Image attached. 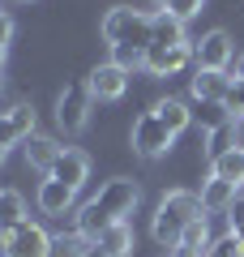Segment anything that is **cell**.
<instances>
[{"mask_svg":"<svg viewBox=\"0 0 244 257\" xmlns=\"http://www.w3.org/2000/svg\"><path fill=\"white\" fill-rule=\"evenodd\" d=\"M210 176H218V180H231L244 189V150H227L223 159H214L210 163Z\"/></svg>","mask_w":244,"mask_h":257,"instance_id":"cell-24","label":"cell"},{"mask_svg":"<svg viewBox=\"0 0 244 257\" xmlns=\"http://www.w3.org/2000/svg\"><path fill=\"white\" fill-rule=\"evenodd\" d=\"M150 236H154V244H163L167 253H172V248L180 244V236H184V223L176 219V214H167V210H154V227H150Z\"/></svg>","mask_w":244,"mask_h":257,"instance_id":"cell-21","label":"cell"},{"mask_svg":"<svg viewBox=\"0 0 244 257\" xmlns=\"http://www.w3.org/2000/svg\"><path fill=\"white\" fill-rule=\"evenodd\" d=\"M22 142V133H18V124H13V116H9V107L0 111V146L9 150V146H18Z\"/></svg>","mask_w":244,"mask_h":257,"instance_id":"cell-28","label":"cell"},{"mask_svg":"<svg viewBox=\"0 0 244 257\" xmlns=\"http://www.w3.org/2000/svg\"><path fill=\"white\" fill-rule=\"evenodd\" d=\"M193 64V47H159V43H150L146 47V69L142 73H150V77H176L180 69H189ZM197 69V64H193Z\"/></svg>","mask_w":244,"mask_h":257,"instance_id":"cell-8","label":"cell"},{"mask_svg":"<svg viewBox=\"0 0 244 257\" xmlns=\"http://www.w3.org/2000/svg\"><path fill=\"white\" fill-rule=\"evenodd\" d=\"M94 253L99 257H129L133 253V231H129V223H111V227L99 236Z\"/></svg>","mask_w":244,"mask_h":257,"instance_id":"cell-19","label":"cell"},{"mask_svg":"<svg viewBox=\"0 0 244 257\" xmlns=\"http://www.w3.org/2000/svg\"><path fill=\"white\" fill-rule=\"evenodd\" d=\"M111 64H120L125 73H137V69H146V52H137V47H111Z\"/></svg>","mask_w":244,"mask_h":257,"instance_id":"cell-25","label":"cell"},{"mask_svg":"<svg viewBox=\"0 0 244 257\" xmlns=\"http://www.w3.org/2000/svg\"><path fill=\"white\" fill-rule=\"evenodd\" d=\"M189 111H193V124H201V133H214V128H223L231 120L227 103H218V99H193Z\"/></svg>","mask_w":244,"mask_h":257,"instance_id":"cell-18","label":"cell"},{"mask_svg":"<svg viewBox=\"0 0 244 257\" xmlns=\"http://www.w3.org/2000/svg\"><path fill=\"white\" fill-rule=\"evenodd\" d=\"M227 150H240V128H235V120H227L223 128L206 133V159H210V163H214V159H223Z\"/></svg>","mask_w":244,"mask_h":257,"instance_id":"cell-22","label":"cell"},{"mask_svg":"<svg viewBox=\"0 0 244 257\" xmlns=\"http://www.w3.org/2000/svg\"><path fill=\"white\" fill-rule=\"evenodd\" d=\"M235 77L231 73H218V69H193V99H227V90H231Z\"/></svg>","mask_w":244,"mask_h":257,"instance_id":"cell-14","label":"cell"},{"mask_svg":"<svg viewBox=\"0 0 244 257\" xmlns=\"http://www.w3.org/2000/svg\"><path fill=\"white\" fill-rule=\"evenodd\" d=\"M111 223H116V219H107V214L99 210V202H94V197L81 206L77 214H73V231H77V240H86V244H99V236L111 227Z\"/></svg>","mask_w":244,"mask_h":257,"instance_id":"cell-13","label":"cell"},{"mask_svg":"<svg viewBox=\"0 0 244 257\" xmlns=\"http://www.w3.org/2000/svg\"><path fill=\"white\" fill-rule=\"evenodd\" d=\"M99 35H103V43H107V47H137V52H146V47L154 43L150 13L129 9V5H116V9H107V13H103Z\"/></svg>","mask_w":244,"mask_h":257,"instance_id":"cell-1","label":"cell"},{"mask_svg":"<svg viewBox=\"0 0 244 257\" xmlns=\"http://www.w3.org/2000/svg\"><path fill=\"white\" fill-rule=\"evenodd\" d=\"M150 30H154V43H159V47H193L189 35H184V22L172 18L167 9L150 13Z\"/></svg>","mask_w":244,"mask_h":257,"instance_id":"cell-15","label":"cell"},{"mask_svg":"<svg viewBox=\"0 0 244 257\" xmlns=\"http://www.w3.org/2000/svg\"><path fill=\"white\" fill-rule=\"evenodd\" d=\"M60 150H64V146H56V142L43 138V133H30V138L22 142L26 167H35V172H43V176H52V167H56V159H60Z\"/></svg>","mask_w":244,"mask_h":257,"instance_id":"cell-12","label":"cell"},{"mask_svg":"<svg viewBox=\"0 0 244 257\" xmlns=\"http://www.w3.org/2000/svg\"><path fill=\"white\" fill-rule=\"evenodd\" d=\"M73 197H77V189H69V184H60V180H52L47 176L43 184H39V210L47 214V219H64V214H73Z\"/></svg>","mask_w":244,"mask_h":257,"instance_id":"cell-9","label":"cell"},{"mask_svg":"<svg viewBox=\"0 0 244 257\" xmlns=\"http://www.w3.org/2000/svg\"><path fill=\"white\" fill-rule=\"evenodd\" d=\"M231 77H235V82H244V52H240V60H235V73Z\"/></svg>","mask_w":244,"mask_h":257,"instance_id":"cell-32","label":"cell"},{"mask_svg":"<svg viewBox=\"0 0 244 257\" xmlns=\"http://www.w3.org/2000/svg\"><path fill=\"white\" fill-rule=\"evenodd\" d=\"M235 193H240V184L218 180V176H206L197 197H201V210H206V214H227V210H231V202H235Z\"/></svg>","mask_w":244,"mask_h":257,"instance_id":"cell-11","label":"cell"},{"mask_svg":"<svg viewBox=\"0 0 244 257\" xmlns=\"http://www.w3.org/2000/svg\"><path fill=\"white\" fill-rule=\"evenodd\" d=\"M90 103H94V94L86 82H64L60 99H56V124L64 133H81L86 120H90Z\"/></svg>","mask_w":244,"mask_h":257,"instance_id":"cell-3","label":"cell"},{"mask_svg":"<svg viewBox=\"0 0 244 257\" xmlns=\"http://www.w3.org/2000/svg\"><path fill=\"white\" fill-rule=\"evenodd\" d=\"M0 257H56V240L43 223H22L13 231H0Z\"/></svg>","mask_w":244,"mask_h":257,"instance_id":"cell-2","label":"cell"},{"mask_svg":"<svg viewBox=\"0 0 244 257\" xmlns=\"http://www.w3.org/2000/svg\"><path fill=\"white\" fill-rule=\"evenodd\" d=\"M172 133L163 128V120L154 116V111H142V116L133 120V128H129V146H133V155H142V159H159V155H167L172 150Z\"/></svg>","mask_w":244,"mask_h":257,"instance_id":"cell-4","label":"cell"},{"mask_svg":"<svg viewBox=\"0 0 244 257\" xmlns=\"http://www.w3.org/2000/svg\"><path fill=\"white\" fill-rule=\"evenodd\" d=\"M235 227H244V189L235 193L231 210H227V231H235Z\"/></svg>","mask_w":244,"mask_h":257,"instance_id":"cell-30","label":"cell"},{"mask_svg":"<svg viewBox=\"0 0 244 257\" xmlns=\"http://www.w3.org/2000/svg\"><path fill=\"white\" fill-rule=\"evenodd\" d=\"M154 116L163 120V128H167V133H172V138H180L184 128L193 124V111H189V103H180V99H159L154 103Z\"/></svg>","mask_w":244,"mask_h":257,"instance_id":"cell-17","label":"cell"},{"mask_svg":"<svg viewBox=\"0 0 244 257\" xmlns=\"http://www.w3.org/2000/svg\"><path fill=\"white\" fill-rule=\"evenodd\" d=\"M5 155H9V150H5V146H0V159H5Z\"/></svg>","mask_w":244,"mask_h":257,"instance_id":"cell-36","label":"cell"},{"mask_svg":"<svg viewBox=\"0 0 244 257\" xmlns=\"http://www.w3.org/2000/svg\"><path fill=\"white\" fill-rule=\"evenodd\" d=\"M26 223V197L18 189H0V231H13Z\"/></svg>","mask_w":244,"mask_h":257,"instance_id":"cell-20","label":"cell"},{"mask_svg":"<svg viewBox=\"0 0 244 257\" xmlns=\"http://www.w3.org/2000/svg\"><path fill=\"white\" fill-rule=\"evenodd\" d=\"M129 77H133V73H125L120 64L103 60V64H94V69H90L86 86H90V94L99 103H116V99H125V94H129Z\"/></svg>","mask_w":244,"mask_h":257,"instance_id":"cell-6","label":"cell"},{"mask_svg":"<svg viewBox=\"0 0 244 257\" xmlns=\"http://www.w3.org/2000/svg\"><path fill=\"white\" fill-rule=\"evenodd\" d=\"M0 5H30V0H0Z\"/></svg>","mask_w":244,"mask_h":257,"instance_id":"cell-33","label":"cell"},{"mask_svg":"<svg viewBox=\"0 0 244 257\" xmlns=\"http://www.w3.org/2000/svg\"><path fill=\"white\" fill-rule=\"evenodd\" d=\"M227 111H231V120H244V82H231V90H227Z\"/></svg>","mask_w":244,"mask_h":257,"instance_id":"cell-29","label":"cell"},{"mask_svg":"<svg viewBox=\"0 0 244 257\" xmlns=\"http://www.w3.org/2000/svg\"><path fill=\"white\" fill-rule=\"evenodd\" d=\"M210 257H244V240L235 231H223V236L210 244Z\"/></svg>","mask_w":244,"mask_h":257,"instance_id":"cell-26","label":"cell"},{"mask_svg":"<svg viewBox=\"0 0 244 257\" xmlns=\"http://www.w3.org/2000/svg\"><path fill=\"white\" fill-rule=\"evenodd\" d=\"M210 223H206V214L201 219H193L189 227H184V236H180V248H189V253H197V257H206L210 253Z\"/></svg>","mask_w":244,"mask_h":257,"instance_id":"cell-23","label":"cell"},{"mask_svg":"<svg viewBox=\"0 0 244 257\" xmlns=\"http://www.w3.org/2000/svg\"><path fill=\"white\" fill-rule=\"evenodd\" d=\"M0 64H5V47H0Z\"/></svg>","mask_w":244,"mask_h":257,"instance_id":"cell-37","label":"cell"},{"mask_svg":"<svg viewBox=\"0 0 244 257\" xmlns=\"http://www.w3.org/2000/svg\"><path fill=\"white\" fill-rule=\"evenodd\" d=\"M9 39H13V18L0 13V47H9Z\"/></svg>","mask_w":244,"mask_h":257,"instance_id":"cell-31","label":"cell"},{"mask_svg":"<svg viewBox=\"0 0 244 257\" xmlns=\"http://www.w3.org/2000/svg\"><path fill=\"white\" fill-rule=\"evenodd\" d=\"M86 176H90V155H81V150L64 146L60 159H56V167H52V180L69 184V189H81V184H86Z\"/></svg>","mask_w":244,"mask_h":257,"instance_id":"cell-10","label":"cell"},{"mask_svg":"<svg viewBox=\"0 0 244 257\" xmlns=\"http://www.w3.org/2000/svg\"><path fill=\"white\" fill-rule=\"evenodd\" d=\"M137 197H142V189H137V180H129V176H116V180H107L99 189V210L107 214V219H116V223H125V214H133V206H137Z\"/></svg>","mask_w":244,"mask_h":257,"instance_id":"cell-5","label":"cell"},{"mask_svg":"<svg viewBox=\"0 0 244 257\" xmlns=\"http://www.w3.org/2000/svg\"><path fill=\"white\" fill-rule=\"evenodd\" d=\"M201 5H206V0H167V13L180 18V22H193L201 13Z\"/></svg>","mask_w":244,"mask_h":257,"instance_id":"cell-27","label":"cell"},{"mask_svg":"<svg viewBox=\"0 0 244 257\" xmlns=\"http://www.w3.org/2000/svg\"><path fill=\"white\" fill-rule=\"evenodd\" d=\"M150 5H159V9H167V0H150Z\"/></svg>","mask_w":244,"mask_h":257,"instance_id":"cell-34","label":"cell"},{"mask_svg":"<svg viewBox=\"0 0 244 257\" xmlns=\"http://www.w3.org/2000/svg\"><path fill=\"white\" fill-rule=\"evenodd\" d=\"M235 236H240V240H244V227H235Z\"/></svg>","mask_w":244,"mask_h":257,"instance_id":"cell-35","label":"cell"},{"mask_svg":"<svg viewBox=\"0 0 244 257\" xmlns=\"http://www.w3.org/2000/svg\"><path fill=\"white\" fill-rule=\"evenodd\" d=\"M193 64L197 69H218L227 73V64H231V35L227 30H210L193 43Z\"/></svg>","mask_w":244,"mask_h":257,"instance_id":"cell-7","label":"cell"},{"mask_svg":"<svg viewBox=\"0 0 244 257\" xmlns=\"http://www.w3.org/2000/svg\"><path fill=\"white\" fill-rule=\"evenodd\" d=\"M159 210L176 214L184 227H189L193 219H201V214H206V210H201V197H197V193H189V189H172V193H167V197L159 202Z\"/></svg>","mask_w":244,"mask_h":257,"instance_id":"cell-16","label":"cell"},{"mask_svg":"<svg viewBox=\"0 0 244 257\" xmlns=\"http://www.w3.org/2000/svg\"><path fill=\"white\" fill-rule=\"evenodd\" d=\"M0 13H5V9H0Z\"/></svg>","mask_w":244,"mask_h":257,"instance_id":"cell-38","label":"cell"}]
</instances>
